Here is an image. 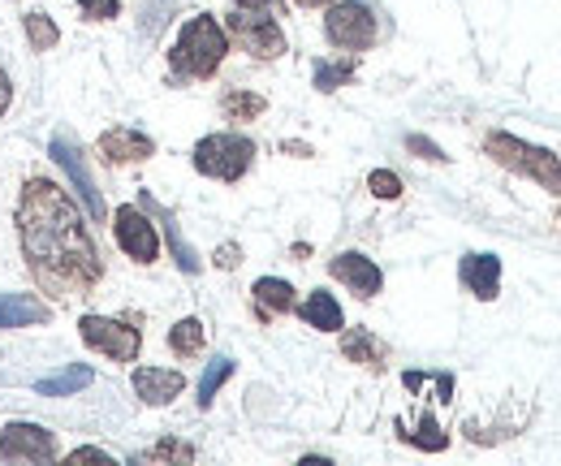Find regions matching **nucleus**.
Segmentation results:
<instances>
[{
    "mask_svg": "<svg viewBox=\"0 0 561 466\" xmlns=\"http://www.w3.org/2000/svg\"><path fill=\"white\" fill-rule=\"evenodd\" d=\"M18 242L26 272L57 303H78L104 276V260L78 203L48 178H31L18 195Z\"/></svg>",
    "mask_w": 561,
    "mask_h": 466,
    "instance_id": "nucleus-1",
    "label": "nucleus"
},
{
    "mask_svg": "<svg viewBox=\"0 0 561 466\" xmlns=\"http://www.w3.org/2000/svg\"><path fill=\"white\" fill-rule=\"evenodd\" d=\"M229 53V39L220 31V22L211 13H195L182 31H178V44L169 53L173 61V78H211L220 61Z\"/></svg>",
    "mask_w": 561,
    "mask_h": 466,
    "instance_id": "nucleus-2",
    "label": "nucleus"
},
{
    "mask_svg": "<svg viewBox=\"0 0 561 466\" xmlns=\"http://www.w3.org/2000/svg\"><path fill=\"white\" fill-rule=\"evenodd\" d=\"M484 147H489V156L496 164H505V169H514V173H523V178H531V182H540L549 195H558L561 191V160L553 151H545V147H531V143H523V138H514V134H489L484 138Z\"/></svg>",
    "mask_w": 561,
    "mask_h": 466,
    "instance_id": "nucleus-3",
    "label": "nucleus"
},
{
    "mask_svg": "<svg viewBox=\"0 0 561 466\" xmlns=\"http://www.w3.org/2000/svg\"><path fill=\"white\" fill-rule=\"evenodd\" d=\"M255 160V143L247 134H208L195 143V169L216 182H238L247 178Z\"/></svg>",
    "mask_w": 561,
    "mask_h": 466,
    "instance_id": "nucleus-4",
    "label": "nucleus"
},
{
    "mask_svg": "<svg viewBox=\"0 0 561 466\" xmlns=\"http://www.w3.org/2000/svg\"><path fill=\"white\" fill-rule=\"evenodd\" d=\"M277 18L280 13H273V9H247V4H233V13H229V35H233L251 57H260V61H277L280 53H285V35H280Z\"/></svg>",
    "mask_w": 561,
    "mask_h": 466,
    "instance_id": "nucleus-5",
    "label": "nucleus"
},
{
    "mask_svg": "<svg viewBox=\"0 0 561 466\" xmlns=\"http://www.w3.org/2000/svg\"><path fill=\"white\" fill-rule=\"evenodd\" d=\"M78 337L87 350L113 359V363H135L142 350V333L130 320H113V316H82L78 320Z\"/></svg>",
    "mask_w": 561,
    "mask_h": 466,
    "instance_id": "nucleus-6",
    "label": "nucleus"
},
{
    "mask_svg": "<svg viewBox=\"0 0 561 466\" xmlns=\"http://www.w3.org/2000/svg\"><path fill=\"white\" fill-rule=\"evenodd\" d=\"M324 35H329L333 48L367 53L376 44L380 26H376V13L363 0H333L329 4V18H324Z\"/></svg>",
    "mask_w": 561,
    "mask_h": 466,
    "instance_id": "nucleus-7",
    "label": "nucleus"
},
{
    "mask_svg": "<svg viewBox=\"0 0 561 466\" xmlns=\"http://www.w3.org/2000/svg\"><path fill=\"white\" fill-rule=\"evenodd\" d=\"M113 238H117V247L135 264H156L160 260V234H156V225L142 216L135 203H126V207L113 212Z\"/></svg>",
    "mask_w": 561,
    "mask_h": 466,
    "instance_id": "nucleus-8",
    "label": "nucleus"
},
{
    "mask_svg": "<svg viewBox=\"0 0 561 466\" xmlns=\"http://www.w3.org/2000/svg\"><path fill=\"white\" fill-rule=\"evenodd\" d=\"M0 458L4 463H53L57 458V432L39 423H9L0 432Z\"/></svg>",
    "mask_w": 561,
    "mask_h": 466,
    "instance_id": "nucleus-9",
    "label": "nucleus"
},
{
    "mask_svg": "<svg viewBox=\"0 0 561 466\" xmlns=\"http://www.w3.org/2000/svg\"><path fill=\"white\" fill-rule=\"evenodd\" d=\"M53 160L70 173L73 191L87 200V212H91V220H104V200H100V191H95V178H91V169H87V160H82V151L70 143V134H57L53 138Z\"/></svg>",
    "mask_w": 561,
    "mask_h": 466,
    "instance_id": "nucleus-10",
    "label": "nucleus"
},
{
    "mask_svg": "<svg viewBox=\"0 0 561 466\" xmlns=\"http://www.w3.org/2000/svg\"><path fill=\"white\" fill-rule=\"evenodd\" d=\"M95 151L104 164H142L147 156H156V143L142 130H130V126H113L95 138Z\"/></svg>",
    "mask_w": 561,
    "mask_h": 466,
    "instance_id": "nucleus-11",
    "label": "nucleus"
},
{
    "mask_svg": "<svg viewBox=\"0 0 561 466\" xmlns=\"http://www.w3.org/2000/svg\"><path fill=\"white\" fill-rule=\"evenodd\" d=\"M329 272L342 281V285H351L358 298H376L380 294V285H385V276H380V268L376 260H367L363 251H346V255H337Z\"/></svg>",
    "mask_w": 561,
    "mask_h": 466,
    "instance_id": "nucleus-12",
    "label": "nucleus"
},
{
    "mask_svg": "<svg viewBox=\"0 0 561 466\" xmlns=\"http://www.w3.org/2000/svg\"><path fill=\"white\" fill-rule=\"evenodd\" d=\"M182 389H186L182 372H169V367H139L135 372V398L142 406H169Z\"/></svg>",
    "mask_w": 561,
    "mask_h": 466,
    "instance_id": "nucleus-13",
    "label": "nucleus"
},
{
    "mask_svg": "<svg viewBox=\"0 0 561 466\" xmlns=\"http://www.w3.org/2000/svg\"><path fill=\"white\" fill-rule=\"evenodd\" d=\"M53 316L48 303H39L35 294H0V329H31L44 325Z\"/></svg>",
    "mask_w": 561,
    "mask_h": 466,
    "instance_id": "nucleus-14",
    "label": "nucleus"
},
{
    "mask_svg": "<svg viewBox=\"0 0 561 466\" xmlns=\"http://www.w3.org/2000/svg\"><path fill=\"white\" fill-rule=\"evenodd\" d=\"M462 281L476 298L492 303L501 289V260L496 255H462Z\"/></svg>",
    "mask_w": 561,
    "mask_h": 466,
    "instance_id": "nucleus-15",
    "label": "nucleus"
},
{
    "mask_svg": "<svg viewBox=\"0 0 561 466\" xmlns=\"http://www.w3.org/2000/svg\"><path fill=\"white\" fill-rule=\"evenodd\" d=\"M298 316H302L311 329H320V333H337V329H346L342 303H337L329 289H311V294H307V303L298 307Z\"/></svg>",
    "mask_w": 561,
    "mask_h": 466,
    "instance_id": "nucleus-16",
    "label": "nucleus"
},
{
    "mask_svg": "<svg viewBox=\"0 0 561 466\" xmlns=\"http://www.w3.org/2000/svg\"><path fill=\"white\" fill-rule=\"evenodd\" d=\"M91 380H95V372H91L87 363H70V367H61L57 376H44L35 389H39L44 398H73V394H82Z\"/></svg>",
    "mask_w": 561,
    "mask_h": 466,
    "instance_id": "nucleus-17",
    "label": "nucleus"
},
{
    "mask_svg": "<svg viewBox=\"0 0 561 466\" xmlns=\"http://www.w3.org/2000/svg\"><path fill=\"white\" fill-rule=\"evenodd\" d=\"M251 294H255V307H260L264 316H285V311H294V285L280 281V276H260Z\"/></svg>",
    "mask_w": 561,
    "mask_h": 466,
    "instance_id": "nucleus-18",
    "label": "nucleus"
},
{
    "mask_svg": "<svg viewBox=\"0 0 561 466\" xmlns=\"http://www.w3.org/2000/svg\"><path fill=\"white\" fill-rule=\"evenodd\" d=\"M342 354H346L351 363H363V367H380L385 345L367 333V329H351V333H342Z\"/></svg>",
    "mask_w": 561,
    "mask_h": 466,
    "instance_id": "nucleus-19",
    "label": "nucleus"
},
{
    "mask_svg": "<svg viewBox=\"0 0 561 466\" xmlns=\"http://www.w3.org/2000/svg\"><path fill=\"white\" fill-rule=\"evenodd\" d=\"M204 341H208V333H204V325L191 316V320H178L173 329H169V350L178 354V359H195V354H204Z\"/></svg>",
    "mask_w": 561,
    "mask_h": 466,
    "instance_id": "nucleus-20",
    "label": "nucleus"
},
{
    "mask_svg": "<svg viewBox=\"0 0 561 466\" xmlns=\"http://www.w3.org/2000/svg\"><path fill=\"white\" fill-rule=\"evenodd\" d=\"M22 26H26V44H31V53H53L57 48V39H61V31H57V22L48 18V13H26L22 18Z\"/></svg>",
    "mask_w": 561,
    "mask_h": 466,
    "instance_id": "nucleus-21",
    "label": "nucleus"
},
{
    "mask_svg": "<svg viewBox=\"0 0 561 466\" xmlns=\"http://www.w3.org/2000/svg\"><path fill=\"white\" fill-rule=\"evenodd\" d=\"M156 216L164 220V234H169V247H173V260H178V268H182V272H199V255L186 247V238H182L178 220H173L169 212H160V207H156Z\"/></svg>",
    "mask_w": 561,
    "mask_h": 466,
    "instance_id": "nucleus-22",
    "label": "nucleus"
},
{
    "mask_svg": "<svg viewBox=\"0 0 561 466\" xmlns=\"http://www.w3.org/2000/svg\"><path fill=\"white\" fill-rule=\"evenodd\" d=\"M229 376H233V359H225V354H220V359H211L208 372H204V380H199V406H204V410H208L211 401H216L220 385H225Z\"/></svg>",
    "mask_w": 561,
    "mask_h": 466,
    "instance_id": "nucleus-23",
    "label": "nucleus"
},
{
    "mask_svg": "<svg viewBox=\"0 0 561 466\" xmlns=\"http://www.w3.org/2000/svg\"><path fill=\"white\" fill-rule=\"evenodd\" d=\"M268 104H264V95H251V91H229L225 95V113L233 117V122H251V117H260Z\"/></svg>",
    "mask_w": 561,
    "mask_h": 466,
    "instance_id": "nucleus-24",
    "label": "nucleus"
},
{
    "mask_svg": "<svg viewBox=\"0 0 561 466\" xmlns=\"http://www.w3.org/2000/svg\"><path fill=\"white\" fill-rule=\"evenodd\" d=\"M351 78H354V57H346V61H320L316 66V87L320 91H337Z\"/></svg>",
    "mask_w": 561,
    "mask_h": 466,
    "instance_id": "nucleus-25",
    "label": "nucleus"
},
{
    "mask_svg": "<svg viewBox=\"0 0 561 466\" xmlns=\"http://www.w3.org/2000/svg\"><path fill=\"white\" fill-rule=\"evenodd\" d=\"M191 458H195V450L186 441H160L139 454V463H191Z\"/></svg>",
    "mask_w": 561,
    "mask_h": 466,
    "instance_id": "nucleus-26",
    "label": "nucleus"
},
{
    "mask_svg": "<svg viewBox=\"0 0 561 466\" xmlns=\"http://www.w3.org/2000/svg\"><path fill=\"white\" fill-rule=\"evenodd\" d=\"M402 436H407V441H415L420 450H432V454H436V450H445V432H440V423H436L432 414H423L420 419V432H402Z\"/></svg>",
    "mask_w": 561,
    "mask_h": 466,
    "instance_id": "nucleus-27",
    "label": "nucleus"
},
{
    "mask_svg": "<svg viewBox=\"0 0 561 466\" xmlns=\"http://www.w3.org/2000/svg\"><path fill=\"white\" fill-rule=\"evenodd\" d=\"M367 191H371L376 200H398V195H402V178L389 173V169H376V173L367 178Z\"/></svg>",
    "mask_w": 561,
    "mask_h": 466,
    "instance_id": "nucleus-28",
    "label": "nucleus"
},
{
    "mask_svg": "<svg viewBox=\"0 0 561 466\" xmlns=\"http://www.w3.org/2000/svg\"><path fill=\"white\" fill-rule=\"evenodd\" d=\"M78 9L91 18V22H113L122 13V0H78Z\"/></svg>",
    "mask_w": 561,
    "mask_h": 466,
    "instance_id": "nucleus-29",
    "label": "nucleus"
},
{
    "mask_svg": "<svg viewBox=\"0 0 561 466\" xmlns=\"http://www.w3.org/2000/svg\"><path fill=\"white\" fill-rule=\"evenodd\" d=\"M407 147H411V151H420L423 160H445V151H440L436 143H427L423 134H411V138H407Z\"/></svg>",
    "mask_w": 561,
    "mask_h": 466,
    "instance_id": "nucleus-30",
    "label": "nucleus"
},
{
    "mask_svg": "<svg viewBox=\"0 0 561 466\" xmlns=\"http://www.w3.org/2000/svg\"><path fill=\"white\" fill-rule=\"evenodd\" d=\"M113 463V454H104V450H95V445H82V450H73L70 454V463Z\"/></svg>",
    "mask_w": 561,
    "mask_h": 466,
    "instance_id": "nucleus-31",
    "label": "nucleus"
},
{
    "mask_svg": "<svg viewBox=\"0 0 561 466\" xmlns=\"http://www.w3.org/2000/svg\"><path fill=\"white\" fill-rule=\"evenodd\" d=\"M9 104H13V82H9V73L0 66V117L9 113Z\"/></svg>",
    "mask_w": 561,
    "mask_h": 466,
    "instance_id": "nucleus-32",
    "label": "nucleus"
},
{
    "mask_svg": "<svg viewBox=\"0 0 561 466\" xmlns=\"http://www.w3.org/2000/svg\"><path fill=\"white\" fill-rule=\"evenodd\" d=\"M238 264H242L238 247H220V251H216V268H238Z\"/></svg>",
    "mask_w": 561,
    "mask_h": 466,
    "instance_id": "nucleus-33",
    "label": "nucleus"
},
{
    "mask_svg": "<svg viewBox=\"0 0 561 466\" xmlns=\"http://www.w3.org/2000/svg\"><path fill=\"white\" fill-rule=\"evenodd\" d=\"M233 4H247V9H273V13H280V0H233Z\"/></svg>",
    "mask_w": 561,
    "mask_h": 466,
    "instance_id": "nucleus-34",
    "label": "nucleus"
},
{
    "mask_svg": "<svg viewBox=\"0 0 561 466\" xmlns=\"http://www.w3.org/2000/svg\"><path fill=\"white\" fill-rule=\"evenodd\" d=\"M294 4H302V9H329L333 0H294Z\"/></svg>",
    "mask_w": 561,
    "mask_h": 466,
    "instance_id": "nucleus-35",
    "label": "nucleus"
}]
</instances>
